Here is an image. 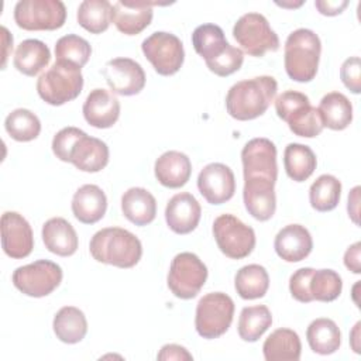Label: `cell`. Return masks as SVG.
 <instances>
[{
  "mask_svg": "<svg viewBox=\"0 0 361 361\" xmlns=\"http://www.w3.org/2000/svg\"><path fill=\"white\" fill-rule=\"evenodd\" d=\"M52 152L58 159L71 162L83 172H99L109 164L107 144L89 137L78 127L59 130L52 138Z\"/></svg>",
  "mask_w": 361,
  "mask_h": 361,
  "instance_id": "obj_1",
  "label": "cell"
},
{
  "mask_svg": "<svg viewBox=\"0 0 361 361\" xmlns=\"http://www.w3.org/2000/svg\"><path fill=\"white\" fill-rule=\"evenodd\" d=\"M278 90L275 78L262 75L234 83L226 96L227 113L240 121L262 116Z\"/></svg>",
  "mask_w": 361,
  "mask_h": 361,
  "instance_id": "obj_2",
  "label": "cell"
},
{
  "mask_svg": "<svg viewBox=\"0 0 361 361\" xmlns=\"http://www.w3.org/2000/svg\"><path fill=\"white\" fill-rule=\"evenodd\" d=\"M89 250L97 262L117 268H133L142 255L138 237L121 227H106L94 233Z\"/></svg>",
  "mask_w": 361,
  "mask_h": 361,
  "instance_id": "obj_3",
  "label": "cell"
},
{
  "mask_svg": "<svg viewBox=\"0 0 361 361\" xmlns=\"http://www.w3.org/2000/svg\"><path fill=\"white\" fill-rule=\"evenodd\" d=\"M322 42L316 32L307 28L292 31L285 42L283 63L288 76L295 82H310L319 68Z\"/></svg>",
  "mask_w": 361,
  "mask_h": 361,
  "instance_id": "obj_4",
  "label": "cell"
},
{
  "mask_svg": "<svg viewBox=\"0 0 361 361\" xmlns=\"http://www.w3.org/2000/svg\"><path fill=\"white\" fill-rule=\"evenodd\" d=\"M275 110L295 135L313 138L324 128L319 110L310 104L309 97L302 92L286 90L281 93L275 99Z\"/></svg>",
  "mask_w": 361,
  "mask_h": 361,
  "instance_id": "obj_5",
  "label": "cell"
},
{
  "mask_svg": "<svg viewBox=\"0 0 361 361\" xmlns=\"http://www.w3.org/2000/svg\"><path fill=\"white\" fill-rule=\"evenodd\" d=\"M83 89L80 68L56 62L37 80L39 97L51 106H62L76 99Z\"/></svg>",
  "mask_w": 361,
  "mask_h": 361,
  "instance_id": "obj_6",
  "label": "cell"
},
{
  "mask_svg": "<svg viewBox=\"0 0 361 361\" xmlns=\"http://www.w3.org/2000/svg\"><path fill=\"white\" fill-rule=\"evenodd\" d=\"M234 302L223 292H212L199 299L195 327L200 337L212 340L223 336L231 326Z\"/></svg>",
  "mask_w": 361,
  "mask_h": 361,
  "instance_id": "obj_7",
  "label": "cell"
},
{
  "mask_svg": "<svg viewBox=\"0 0 361 361\" xmlns=\"http://www.w3.org/2000/svg\"><path fill=\"white\" fill-rule=\"evenodd\" d=\"M237 44L251 56H264L268 51L279 48V38L268 20L259 13L243 14L233 27Z\"/></svg>",
  "mask_w": 361,
  "mask_h": 361,
  "instance_id": "obj_8",
  "label": "cell"
},
{
  "mask_svg": "<svg viewBox=\"0 0 361 361\" xmlns=\"http://www.w3.org/2000/svg\"><path fill=\"white\" fill-rule=\"evenodd\" d=\"M66 7L61 0H20L14 7L16 24L27 31H52L65 24Z\"/></svg>",
  "mask_w": 361,
  "mask_h": 361,
  "instance_id": "obj_9",
  "label": "cell"
},
{
  "mask_svg": "<svg viewBox=\"0 0 361 361\" xmlns=\"http://www.w3.org/2000/svg\"><path fill=\"white\" fill-rule=\"evenodd\" d=\"M213 235L219 250L231 259L248 257L255 247L252 227L243 223L234 214H220L213 221Z\"/></svg>",
  "mask_w": 361,
  "mask_h": 361,
  "instance_id": "obj_10",
  "label": "cell"
},
{
  "mask_svg": "<svg viewBox=\"0 0 361 361\" xmlns=\"http://www.w3.org/2000/svg\"><path fill=\"white\" fill-rule=\"evenodd\" d=\"M207 279V268L193 252L173 257L168 272V288L179 299H193Z\"/></svg>",
  "mask_w": 361,
  "mask_h": 361,
  "instance_id": "obj_11",
  "label": "cell"
},
{
  "mask_svg": "<svg viewBox=\"0 0 361 361\" xmlns=\"http://www.w3.org/2000/svg\"><path fill=\"white\" fill-rule=\"evenodd\" d=\"M62 276V268L58 264L49 259H38L18 267L13 272L11 281L21 293L31 298H44L59 286Z\"/></svg>",
  "mask_w": 361,
  "mask_h": 361,
  "instance_id": "obj_12",
  "label": "cell"
},
{
  "mask_svg": "<svg viewBox=\"0 0 361 361\" xmlns=\"http://www.w3.org/2000/svg\"><path fill=\"white\" fill-rule=\"evenodd\" d=\"M141 49L155 72L162 76L175 75L183 65V44L175 34L165 31L152 32L142 41Z\"/></svg>",
  "mask_w": 361,
  "mask_h": 361,
  "instance_id": "obj_13",
  "label": "cell"
},
{
  "mask_svg": "<svg viewBox=\"0 0 361 361\" xmlns=\"http://www.w3.org/2000/svg\"><path fill=\"white\" fill-rule=\"evenodd\" d=\"M241 162L244 179L262 178L276 182V147L268 138H252L241 151Z\"/></svg>",
  "mask_w": 361,
  "mask_h": 361,
  "instance_id": "obj_14",
  "label": "cell"
},
{
  "mask_svg": "<svg viewBox=\"0 0 361 361\" xmlns=\"http://www.w3.org/2000/svg\"><path fill=\"white\" fill-rule=\"evenodd\" d=\"M110 90L120 96L138 94L145 86L142 66L131 58L110 59L102 69Z\"/></svg>",
  "mask_w": 361,
  "mask_h": 361,
  "instance_id": "obj_15",
  "label": "cell"
},
{
  "mask_svg": "<svg viewBox=\"0 0 361 361\" xmlns=\"http://www.w3.org/2000/svg\"><path fill=\"white\" fill-rule=\"evenodd\" d=\"M197 189L210 204L226 203L235 192L234 173L230 166L212 162L199 172Z\"/></svg>",
  "mask_w": 361,
  "mask_h": 361,
  "instance_id": "obj_16",
  "label": "cell"
},
{
  "mask_svg": "<svg viewBox=\"0 0 361 361\" xmlns=\"http://www.w3.org/2000/svg\"><path fill=\"white\" fill-rule=\"evenodd\" d=\"M1 247L14 259L28 257L34 248L31 226L17 212H4L1 216Z\"/></svg>",
  "mask_w": 361,
  "mask_h": 361,
  "instance_id": "obj_17",
  "label": "cell"
},
{
  "mask_svg": "<svg viewBox=\"0 0 361 361\" xmlns=\"http://www.w3.org/2000/svg\"><path fill=\"white\" fill-rule=\"evenodd\" d=\"M200 216L202 207L189 192L176 193L169 199L165 207L166 224L176 234L192 233L197 227Z\"/></svg>",
  "mask_w": 361,
  "mask_h": 361,
  "instance_id": "obj_18",
  "label": "cell"
},
{
  "mask_svg": "<svg viewBox=\"0 0 361 361\" xmlns=\"http://www.w3.org/2000/svg\"><path fill=\"white\" fill-rule=\"evenodd\" d=\"M274 186V182L262 178L244 179V206L255 220L267 221L275 214L276 196Z\"/></svg>",
  "mask_w": 361,
  "mask_h": 361,
  "instance_id": "obj_19",
  "label": "cell"
},
{
  "mask_svg": "<svg viewBox=\"0 0 361 361\" xmlns=\"http://www.w3.org/2000/svg\"><path fill=\"white\" fill-rule=\"evenodd\" d=\"M152 1H124L118 0L113 4L111 21L117 30L126 35H137L144 31L152 21Z\"/></svg>",
  "mask_w": 361,
  "mask_h": 361,
  "instance_id": "obj_20",
  "label": "cell"
},
{
  "mask_svg": "<svg viewBox=\"0 0 361 361\" xmlns=\"http://www.w3.org/2000/svg\"><path fill=\"white\" fill-rule=\"evenodd\" d=\"M85 120L96 128H110L120 117V102L106 89H93L82 107Z\"/></svg>",
  "mask_w": 361,
  "mask_h": 361,
  "instance_id": "obj_21",
  "label": "cell"
},
{
  "mask_svg": "<svg viewBox=\"0 0 361 361\" xmlns=\"http://www.w3.org/2000/svg\"><path fill=\"white\" fill-rule=\"evenodd\" d=\"M274 248L283 261L299 262L312 252L313 240L305 226L288 224L275 235Z\"/></svg>",
  "mask_w": 361,
  "mask_h": 361,
  "instance_id": "obj_22",
  "label": "cell"
},
{
  "mask_svg": "<svg viewBox=\"0 0 361 361\" xmlns=\"http://www.w3.org/2000/svg\"><path fill=\"white\" fill-rule=\"evenodd\" d=\"M154 172L162 186L178 189L188 183L192 173V162L180 151H166L155 161Z\"/></svg>",
  "mask_w": 361,
  "mask_h": 361,
  "instance_id": "obj_23",
  "label": "cell"
},
{
  "mask_svg": "<svg viewBox=\"0 0 361 361\" xmlns=\"http://www.w3.org/2000/svg\"><path fill=\"white\" fill-rule=\"evenodd\" d=\"M107 210V197L97 185L80 186L72 197V213L83 224H94Z\"/></svg>",
  "mask_w": 361,
  "mask_h": 361,
  "instance_id": "obj_24",
  "label": "cell"
},
{
  "mask_svg": "<svg viewBox=\"0 0 361 361\" xmlns=\"http://www.w3.org/2000/svg\"><path fill=\"white\" fill-rule=\"evenodd\" d=\"M45 248L59 257H71L76 252L79 241L72 224L63 217H52L42 226Z\"/></svg>",
  "mask_w": 361,
  "mask_h": 361,
  "instance_id": "obj_25",
  "label": "cell"
},
{
  "mask_svg": "<svg viewBox=\"0 0 361 361\" xmlns=\"http://www.w3.org/2000/svg\"><path fill=\"white\" fill-rule=\"evenodd\" d=\"M121 212L135 226H147L157 216V200L144 188H130L121 196Z\"/></svg>",
  "mask_w": 361,
  "mask_h": 361,
  "instance_id": "obj_26",
  "label": "cell"
},
{
  "mask_svg": "<svg viewBox=\"0 0 361 361\" xmlns=\"http://www.w3.org/2000/svg\"><path fill=\"white\" fill-rule=\"evenodd\" d=\"M302 344L296 331L290 329H276L264 341L262 353L267 361H298Z\"/></svg>",
  "mask_w": 361,
  "mask_h": 361,
  "instance_id": "obj_27",
  "label": "cell"
},
{
  "mask_svg": "<svg viewBox=\"0 0 361 361\" xmlns=\"http://www.w3.org/2000/svg\"><path fill=\"white\" fill-rule=\"evenodd\" d=\"M51 61L49 48L39 39H24L14 54V68L25 76L38 75Z\"/></svg>",
  "mask_w": 361,
  "mask_h": 361,
  "instance_id": "obj_28",
  "label": "cell"
},
{
  "mask_svg": "<svg viewBox=\"0 0 361 361\" xmlns=\"http://www.w3.org/2000/svg\"><path fill=\"white\" fill-rule=\"evenodd\" d=\"M322 123L330 130H344L353 121V104L340 92H330L324 94L317 107Z\"/></svg>",
  "mask_w": 361,
  "mask_h": 361,
  "instance_id": "obj_29",
  "label": "cell"
},
{
  "mask_svg": "<svg viewBox=\"0 0 361 361\" xmlns=\"http://www.w3.org/2000/svg\"><path fill=\"white\" fill-rule=\"evenodd\" d=\"M56 338L66 344L82 341L87 333V320L85 313L75 306L61 307L52 322Z\"/></svg>",
  "mask_w": 361,
  "mask_h": 361,
  "instance_id": "obj_30",
  "label": "cell"
},
{
  "mask_svg": "<svg viewBox=\"0 0 361 361\" xmlns=\"http://www.w3.org/2000/svg\"><path fill=\"white\" fill-rule=\"evenodd\" d=\"M306 338L312 351L320 355L336 353L341 344V333L334 320L319 317L313 320L306 330Z\"/></svg>",
  "mask_w": 361,
  "mask_h": 361,
  "instance_id": "obj_31",
  "label": "cell"
},
{
  "mask_svg": "<svg viewBox=\"0 0 361 361\" xmlns=\"http://www.w3.org/2000/svg\"><path fill=\"white\" fill-rule=\"evenodd\" d=\"M192 44L197 55L206 63L219 59L230 47L223 30L216 24H202L195 28L192 34Z\"/></svg>",
  "mask_w": 361,
  "mask_h": 361,
  "instance_id": "obj_32",
  "label": "cell"
},
{
  "mask_svg": "<svg viewBox=\"0 0 361 361\" xmlns=\"http://www.w3.org/2000/svg\"><path fill=\"white\" fill-rule=\"evenodd\" d=\"M317 159L310 147L299 142H290L283 151V166L286 175L295 182H305L312 176Z\"/></svg>",
  "mask_w": 361,
  "mask_h": 361,
  "instance_id": "obj_33",
  "label": "cell"
},
{
  "mask_svg": "<svg viewBox=\"0 0 361 361\" xmlns=\"http://www.w3.org/2000/svg\"><path fill=\"white\" fill-rule=\"evenodd\" d=\"M234 288L240 298L245 300L265 296L269 288V275L262 265L250 264L240 268L234 278Z\"/></svg>",
  "mask_w": 361,
  "mask_h": 361,
  "instance_id": "obj_34",
  "label": "cell"
},
{
  "mask_svg": "<svg viewBox=\"0 0 361 361\" xmlns=\"http://www.w3.org/2000/svg\"><path fill=\"white\" fill-rule=\"evenodd\" d=\"M111 13L113 4L107 0H85L78 7L76 20L86 31L100 34L109 28Z\"/></svg>",
  "mask_w": 361,
  "mask_h": 361,
  "instance_id": "obj_35",
  "label": "cell"
},
{
  "mask_svg": "<svg viewBox=\"0 0 361 361\" xmlns=\"http://www.w3.org/2000/svg\"><path fill=\"white\" fill-rule=\"evenodd\" d=\"M272 314L265 305L247 306L241 310L238 317V336L241 340L254 343L271 327Z\"/></svg>",
  "mask_w": 361,
  "mask_h": 361,
  "instance_id": "obj_36",
  "label": "cell"
},
{
  "mask_svg": "<svg viewBox=\"0 0 361 361\" xmlns=\"http://www.w3.org/2000/svg\"><path fill=\"white\" fill-rule=\"evenodd\" d=\"M341 196V182L333 175H320L309 189L310 206L317 212H330L337 207Z\"/></svg>",
  "mask_w": 361,
  "mask_h": 361,
  "instance_id": "obj_37",
  "label": "cell"
},
{
  "mask_svg": "<svg viewBox=\"0 0 361 361\" xmlns=\"http://www.w3.org/2000/svg\"><path fill=\"white\" fill-rule=\"evenodd\" d=\"M7 134L20 142L35 140L41 133V121L35 113L28 109H16L4 120Z\"/></svg>",
  "mask_w": 361,
  "mask_h": 361,
  "instance_id": "obj_38",
  "label": "cell"
},
{
  "mask_svg": "<svg viewBox=\"0 0 361 361\" xmlns=\"http://www.w3.org/2000/svg\"><path fill=\"white\" fill-rule=\"evenodd\" d=\"M90 44L76 34L63 35L55 44L56 62L69 63L76 68L85 66L90 58Z\"/></svg>",
  "mask_w": 361,
  "mask_h": 361,
  "instance_id": "obj_39",
  "label": "cell"
},
{
  "mask_svg": "<svg viewBox=\"0 0 361 361\" xmlns=\"http://www.w3.org/2000/svg\"><path fill=\"white\" fill-rule=\"evenodd\" d=\"M343 289L341 276L333 269H314L309 281V293L313 300L333 302Z\"/></svg>",
  "mask_w": 361,
  "mask_h": 361,
  "instance_id": "obj_40",
  "label": "cell"
},
{
  "mask_svg": "<svg viewBox=\"0 0 361 361\" xmlns=\"http://www.w3.org/2000/svg\"><path fill=\"white\" fill-rule=\"evenodd\" d=\"M243 62H244L243 51L240 48H235V47L230 45L227 48V51L219 59H216L210 63H206V66L214 75L226 78V76H230L234 72H237L241 68Z\"/></svg>",
  "mask_w": 361,
  "mask_h": 361,
  "instance_id": "obj_41",
  "label": "cell"
},
{
  "mask_svg": "<svg viewBox=\"0 0 361 361\" xmlns=\"http://www.w3.org/2000/svg\"><path fill=\"white\" fill-rule=\"evenodd\" d=\"M313 268H300L295 271L289 278V290L293 299L300 303H310L313 302L309 293V281L313 274Z\"/></svg>",
  "mask_w": 361,
  "mask_h": 361,
  "instance_id": "obj_42",
  "label": "cell"
},
{
  "mask_svg": "<svg viewBox=\"0 0 361 361\" xmlns=\"http://www.w3.org/2000/svg\"><path fill=\"white\" fill-rule=\"evenodd\" d=\"M340 78L351 93L358 94L361 92V61L358 56H351L343 62Z\"/></svg>",
  "mask_w": 361,
  "mask_h": 361,
  "instance_id": "obj_43",
  "label": "cell"
},
{
  "mask_svg": "<svg viewBox=\"0 0 361 361\" xmlns=\"http://www.w3.org/2000/svg\"><path fill=\"white\" fill-rule=\"evenodd\" d=\"M158 360H176V361H182V360H192V354L182 345L178 344H165L161 351L157 355Z\"/></svg>",
  "mask_w": 361,
  "mask_h": 361,
  "instance_id": "obj_44",
  "label": "cell"
},
{
  "mask_svg": "<svg viewBox=\"0 0 361 361\" xmlns=\"http://www.w3.org/2000/svg\"><path fill=\"white\" fill-rule=\"evenodd\" d=\"M360 252H361V243L357 241L353 245H350L344 254V265L354 274L361 272V264H360Z\"/></svg>",
  "mask_w": 361,
  "mask_h": 361,
  "instance_id": "obj_45",
  "label": "cell"
},
{
  "mask_svg": "<svg viewBox=\"0 0 361 361\" xmlns=\"http://www.w3.org/2000/svg\"><path fill=\"white\" fill-rule=\"evenodd\" d=\"M314 6L319 10V13L323 16H337L343 13V10L348 6V1L347 0H340V1L317 0L314 1Z\"/></svg>",
  "mask_w": 361,
  "mask_h": 361,
  "instance_id": "obj_46",
  "label": "cell"
},
{
  "mask_svg": "<svg viewBox=\"0 0 361 361\" xmlns=\"http://www.w3.org/2000/svg\"><path fill=\"white\" fill-rule=\"evenodd\" d=\"M358 202H360V186H355L348 195V204H347L348 216L355 224H358Z\"/></svg>",
  "mask_w": 361,
  "mask_h": 361,
  "instance_id": "obj_47",
  "label": "cell"
},
{
  "mask_svg": "<svg viewBox=\"0 0 361 361\" xmlns=\"http://www.w3.org/2000/svg\"><path fill=\"white\" fill-rule=\"evenodd\" d=\"M1 32H3V45H4V51H3V69L6 66V61H7V55H8V48H13V37L10 35L8 30L3 25L1 27Z\"/></svg>",
  "mask_w": 361,
  "mask_h": 361,
  "instance_id": "obj_48",
  "label": "cell"
},
{
  "mask_svg": "<svg viewBox=\"0 0 361 361\" xmlns=\"http://www.w3.org/2000/svg\"><path fill=\"white\" fill-rule=\"evenodd\" d=\"M360 326H361V323L358 322L355 326H354V330H353V333H351V345H353V350L357 353V354H360V348L357 347V344H355V341L358 340V331H360Z\"/></svg>",
  "mask_w": 361,
  "mask_h": 361,
  "instance_id": "obj_49",
  "label": "cell"
}]
</instances>
